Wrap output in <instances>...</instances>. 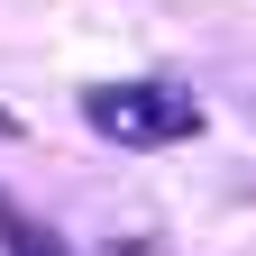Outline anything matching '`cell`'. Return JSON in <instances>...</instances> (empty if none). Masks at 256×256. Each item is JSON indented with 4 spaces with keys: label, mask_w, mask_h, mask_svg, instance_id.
Here are the masks:
<instances>
[{
    "label": "cell",
    "mask_w": 256,
    "mask_h": 256,
    "mask_svg": "<svg viewBox=\"0 0 256 256\" xmlns=\"http://www.w3.org/2000/svg\"><path fill=\"white\" fill-rule=\"evenodd\" d=\"M82 119L101 128L110 146H174V138H202V101L183 82H92L82 92Z\"/></svg>",
    "instance_id": "cell-1"
},
{
    "label": "cell",
    "mask_w": 256,
    "mask_h": 256,
    "mask_svg": "<svg viewBox=\"0 0 256 256\" xmlns=\"http://www.w3.org/2000/svg\"><path fill=\"white\" fill-rule=\"evenodd\" d=\"M10 256H64V238H46V229H10Z\"/></svg>",
    "instance_id": "cell-2"
},
{
    "label": "cell",
    "mask_w": 256,
    "mask_h": 256,
    "mask_svg": "<svg viewBox=\"0 0 256 256\" xmlns=\"http://www.w3.org/2000/svg\"><path fill=\"white\" fill-rule=\"evenodd\" d=\"M0 138H18V119H10V110H0Z\"/></svg>",
    "instance_id": "cell-3"
}]
</instances>
